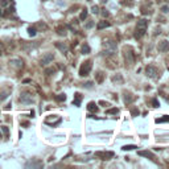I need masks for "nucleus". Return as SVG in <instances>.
I'll return each mask as SVG.
<instances>
[{"mask_svg": "<svg viewBox=\"0 0 169 169\" xmlns=\"http://www.w3.org/2000/svg\"><path fill=\"white\" fill-rule=\"evenodd\" d=\"M9 4V0H2V5L3 7H7Z\"/></svg>", "mask_w": 169, "mask_h": 169, "instance_id": "e433bc0d", "label": "nucleus"}, {"mask_svg": "<svg viewBox=\"0 0 169 169\" xmlns=\"http://www.w3.org/2000/svg\"><path fill=\"white\" fill-rule=\"evenodd\" d=\"M56 99L58 100V102H65V100H66V95L65 94H58L56 96Z\"/></svg>", "mask_w": 169, "mask_h": 169, "instance_id": "a878e982", "label": "nucleus"}, {"mask_svg": "<svg viewBox=\"0 0 169 169\" xmlns=\"http://www.w3.org/2000/svg\"><path fill=\"white\" fill-rule=\"evenodd\" d=\"M50 73H54V69H46L45 74H50Z\"/></svg>", "mask_w": 169, "mask_h": 169, "instance_id": "4c0bfd02", "label": "nucleus"}, {"mask_svg": "<svg viewBox=\"0 0 169 169\" xmlns=\"http://www.w3.org/2000/svg\"><path fill=\"white\" fill-rule=\"evenodd\" d=\"M57 34L66 36V27H58V28H57Z\"/></svg>", "mask_w": 169, "mask_h": 169, "instance_id": "6ab92c4d", "label": "nucleus"}, {"mask_svg": "<svg viewBox=\"0 0 169 169\" xmlns=\"http://www.w3.org/2000/svg\"><path fill=\"white\" fill-rule=\"evenodd\" d=\"M0 56H2V50H0Z\"/></svg>", "mask_w": 169, "mask_h": 169, "instance_id": "79ce46f5", "label": "nucleus"}, {"mask_svg": "<svg viewBox=\"0 0 169 169\" xmlns=\"http://www.w3.org/2000/svg\"><path fill=\"white\" fill-rule=\"evenodd\" d=\"M118 112H119V110H118V109H110V110H107V111H106V114H107V115H112V114L116 115Z\"/></svg>", "mask_w": 169, "mask_h": 169, "instance_id": "bb28decb", "label": "nucleus"}, {"mask_svg": "<svg viewBox=\"0 0 169 169\" xmlns=\"http://www.w3.org/2000/svg\"><path fill=\"white\" fill-rule=\"evenodd\" d=\"M161 11H163L164 13H167L168 11H169V7L168 5H163V7H161Z\"/></svg>", "mask_w": 169, "mask_h": 169, "instance_id": "72a5a7b5", "label": "nucleus"}, {"mask_svg": "<svg viewBox=\"0 0 169 169\" xmlns=\"http://www.w3.org/2000/svg\"><path fill=\"white\" fill-rule=\"evenodd\" d=\"M0 138H2V134H0Z\"/></svg>", "mask_w": 169, "mask_h": 169, "instance_id": "37998d69", "label": "nucleus"}, {"mask_svg": "<svg viewBox=\"0 0 169 169\" xmlns=\"http://www.w3.org/2000/svg\"><path fill=\"white\" fill-rule=\"evenodd\" d=\"M28 33H29L31 37H34L36 33H37V29H36L34 27H29V28H28Z\"/></svg>", "mask_w": 169, "mask_h": 169, "instance_id": "412c9836", "label": "nucleus"}, {"mask_svg": "<svg viewBox=\"0 0 169 169\" xmlns=\"http://www.w3.org/2000/svg\"><path fill=\"white\" fill-rule=\"evenodd\" d=\"M165 122H169V116L168 115H164L163 118H157L156 123H165Z\"/></svg>", "mask_w": 169, "mask_h": 169, "instance_id": "aec40b11", "label": "nucleus"}, {"mask_svg": "<svg viewBox=\"0 0 169 169\" xmlns=\"http://www.w3.org/2000/svg\"><path fill=\"white\" fill-rule=\"evenodd\" d=\"M147 28H148V21L145 19L138 20V24H136V28H135V38H141L145 34Z\"/></svg>", "mask_w": 169, "mask_h": 169, "instance_id": "f257e3e1", "label": "nucleus"}, {"mask_svg": "<svg viewBox=\"0 0 169 169\" xmlns=\"http://www.w3.org/2000/svg\"><path fill=\"white\" fill-rule=\"evenodd\" d=\"M94 24H95L94 21H91V20H90L89 23H87V24L85 25V28H86V29H90V28H93V27H94Z\"/></svg>", "mask_w": 169, "mask_h": 169, "instance_id": "c85d7f7f", "label": "nucleus"}, {"mask_svg": "<svg viewBox=\"0 0 169 169\" xmlns=\"http://www.w3.org/2000/svg\"><path fill=\"white\" fill-rule=\"evenodd\" d=\"M138 154L139 156H143V157H147V159H149L151 161L156 163V156H154V153H152L151 151H139Z\"/></svg>", "mask_w": 169, "mask_h": 169, "instance_id": "1a4fd4ad", "label": "nucleus"}, {"mask_svg": "<svg viewBox=\"0 0 169 169\" xmlns=\"http://www.w3.org/2000/svg\"><path fill=\"white\" fill-rule=\"evenodd\" d=\"M82 53H83V54H89L90 53V46L87 44H85L83 46H82Z\"/></svg>", "mask_w": 169, "mask_h": 169, "instance_id": "b1692460", "label": "nucleus"}, {"mask_svg": "<svg viewBox=\"0 0 169 169\" xmlns=\"http://www.w3.org/2000/svg\"><path fill=\"white\" fill-rule=\"evenodd\" d=\"M110 27V23L109 21H100V23L96 25V28L100 31V29H103V28H109Z\"/></svg>", "mask_w": 169, "mask_h": 169, "instance_id": "a211bd4d", "label": "nucleus"}, {"mask_svg": "<svg viewBox=\"0 0 169 169\" xmlns=\"http://www.w3.org/2000/svg\"><path fill=\"white\" fill-rule=\"evenodd\" d=\"M81 100H82V95L80 94V93H75L74 95V100H73V105L74 106H81Z\"/></svg>", "mask_w": 169, "mask_h": 169, "instance_id": "2eb2a0df", "label": "nucleus"}, {"mask_svg": "<svg viewBox=\"0 0 169 169\" xmlns=\"http://www.w3.org/2000/svg\"><path fill=\"white\" fill-rule=\"evenodd\" d=\"M87 9H83V11H82V12H81V15H80V20L81 21H83L85 19H86V17H87Z\"/></svg>", "mask_w": 169, "mask_h": 169, "instance_id": "4be33fe9", "label": "nucleus"}, {"mask_svg": "<svg viewBox=\"0 0 169 169\" xmlns=\"http://www.w3.org/2000/svg\"><path fill=\"white\" fill-rule=\"evenodd\" d=\"M87 110L89 111H93V112H98V106H96L95 102H90L87 105Z\"/></svg>", "mask_w": 169, "mask_h": 169, "instance_id": "f3484780", "label": "nucleus"}, {"mask_svg": "<svg viewBox=\"0 0 169 169\" xmlns=\"http://www.w3.org/2000/svg\"><path fill=\"white\" fill-rule=\"evenodd\" d=\"M135 148H138V147H136V145H124L122 149H123V151H132Z\"/></svg>", "mask_w": 169, "mask_h": 169, "instance_id": "cd10ccee", "label": "nucleus"}, {"mask_svg": "<svg viewBox=\"0 0 169 169\" xmlns=\"http://www.w3.org/2000/svg\"><path fill=\"white\" fill-rule=\"evenodd\" d=\"M100 2H102V3H106V2H107V0H100Z\"/></svg>", "mask_w": 169, "mask_h": 169, "instance_id": "ea45409f", "label": "nucleus"}, {"mask_svg": "<svg viewBox=\"0 0 169 169\" xmlns=\"http://www.w3.org/2000/svg\"><path fill=\"white\" fill-rule=\"evenodd\" d=\"M9 94H11V89L9 87L7 89V91L5 90H2V91H0V100H4L7 96H9Z\"/></svg>", "mask_w": 169, "mask_h": 169, "instance_id": "dca6fc26", "label": "nucleus"}, {"mask_svg": "<svg viewBox=\"0 0 169 169\" xmlns=\"http://www.w3.org/2000/svg\"><path fill=\"white\" fill-rule=\"evenodd\" d=\"M123 94H124V103H125V105H129V103H131L132 100L135 99V96L132 95L129 91H124Z\"/></svg>", "mask_w": 169, "mask_h": 169, "instance_id": "4468645a", "label": "nucleus"}, {"mask_svg": "<svg viewBox=\"0 0 169 169\" xmlns=\"http://www.w3.org/2000/svg\"><path fill=\"white\" fill-rule=\"evenodd\" d=\"M152 105H153V107H156V109H157V107L160 106V105H159V102H157V99H156V98H154V99H152Z\"/></svg>", "mask_w": 169, "mask_h": 169, "instance_id": "473e14b6", "label": "nucleus"}, {"mask_svg": "<svg viewBox=\"0 0 169 169\" xmlns=\"http://www.w3.org/2000/svg\"><path fill=\"white\" fill-rule=\"evenodd\" d=\"M157 49H159V52H169V41L167 40H163V41H160L159 42V45H157Z\"/></svg>", "mask_w": 169, "mask_h": 169, "instance_id": "9d476101", "label": "nucleus"}, {"mask_svg": "<svg viewBox=\"0 0 169 169\" xmlns=\"http://www.w3.org/2000/svg\"><path fill=\"white\" fill-rule=\"evenodd\" d=\"M11 65L13 67H16V69H21L24 66V62L20 58H16V60H11Z\"/></svg>", "mask_w": 169, "mask_h": 169, "instance_id": "ddd939ff", "label": "nucleus"}, {"mask_svg": "<svg viewBox=\"0 0 169 169\" xmlns=\"http://www.w3.org/2000/svg\"><path fill=\"white\" fill-rule=\"evenodd\" d=\"M25 167H27V168H42V167H44V164H42L41 161L32 160V161H29V163L25 164Z\"/></svg>", "mask_w": 169, "mask_h": 169, "instance_id": "9b49d317", "label": "nucleus"}, {"mask_svg": "<svg viewBox=\"0 0 169 169\" xmlns=\"http://www.w3.org/2000/svg\"><path fill=\"white\" fill-rule=\"evenodd\" d=\"M103 77H105V74H103L102 71H98V73H96V81H98L99 83L103 82Z\"/></svg>", "mask_w": 169, "mask_h": 169, "instance_id": "5701e85b", "label": "nucleus"}, {"mask_svg": "<svg viewBox=\"0 0 169 169\" xmlns=\"http://www.w3.org/2000/svg\"><path fill=\"white\" fill-rule=\"evenodd\" d=\"M83 86H85V87H87V89H91L93 87V82H86Z\"/></svg>", "mask_w": 169, "mask_h": 169, "instance_id": "f704fd0d", "label": "nucleus"}, {"mask_svg": "<svg viewBox=\"0 0 169 169\" xmlns=\"http://www.w3.org/2000/svg\"><path fill=\"white\" fill-rule=\"evenodd\" d=\"M91 67H93V61L91 60L85 61V62L81 65V67H80V75L81 77H86V75H89L90 71H91Z\"/></svg>", "mask_w": 169, "mask_h": 169, "instance_id": "20e7f679", "label": "nucleus"}, {"mask_svg": "<svg viewBox=\"0 0 169 169\" xmlns=\"http://www.w3.org/2000/svg\"><path fill=\"white\" fill-rule=\"evenodd\" d=\"M53 60H54L53 53H46V54L42 56V58L40 60V63H41V66H46V65H49Z\"/></svg>", "mask_w": 169, "mask_h": 169, "instance_id": "6e6552de", "label": "nucleus"}, {"mask_svg": "<svg viewBox=\"0 0 169 169\" xmlns=\"http://www.w3.org/2000/svg\"><path fill=\"white\" fill-rule=\"evenodd\" d=\"M131 114H132V116H138V115H139V110L138 109H132Z\"/></svg>", "mask_w": 169, "mask_h": 169, "instance_id": "7c9ffc66", "label": "nucleus"}, {"mask_svg": "<svg viewBox=\"0 0 169 169\" xmlns=\"http://www.w3.org/2000/svg\"><path fill=\"white\" fill-rule=\"evenodd\" d=\"M145 74L147 77L152 78V80H156V78H159V71H157V69L154 66H152V65H148V66L145 67Z\"/></svg>", "mask_w": 169, "mask_h": 169, "instance_id": "39448f33", "label": "nucleus"}, {"mask_svg": "<svg viewBox=\"0 0 169 169\" xmlns=\"http://www.w3.org/2000/svg\"><path fill=\"white\" fill-rule=\"evenodd\" d=\"M2 15H3V12H2V11H0V17H2Z\"/></svg>", "mask_w": 169, "mask_h": 169, "instance_id": "a19ab883", "label": "nucleus"}, {"mask_svg": "<svg viewBox=\"0 0 169 169\" xmlns=\"http://www.w3.org/2000/svg\"><path fill=\"white\" fill-rule=\"evenodd\" d=\"M102 16H103V17H107V16H109V12H107L106 9H103V12H102Z\"/></svg>", "mask_w": 169, "mask_h": 169, "instance_id": "58836bf2", "label": "nucleus"}, {"mask_svg": "<svg viewBox=\"0 0 169 169\" xmlns=\"http://www.w3.org/2000/svg\"><path fill=\"white\" fill-rule=\"evenodd\" d=\"M33 102H34V99L29 93H23L20 95V103H23V105H32Z\"/></svg>", "mask_w": 169, "mask_h": 169, "instance_id": "0eeeda50", "label": "nucleus"}, {"mask_svg": "<svg viewBox=\"0 0 169 169\" xmlns=\"http://www.w3.org/2000/svg\"><path fill=\"white\" fill-rule=\"evenodd\" d=\"M116 49H118V45L116 42L112 41V40H106L103 42V54L105 56H112L116 53Z\"/></svg>", "mask_w": 169, "mask_h": 169, "instance_id": "f03ea898", "label": "nucleus"}, {"mask_svg": "<svg viewBox=\"0 0 169 169\" xmlns=\"http://www.w3.org/2000/svg\"><path fill=\"white\" fill-rule=\"evenodd\" d=\"M42 2H45V0H42Z\"/></svg>", "mask_w": 169, "mask_h": 169, "instance_id": "c03bdc74", "label": "nucleus"}, {"mask_svg": "<svg viewBox=\"0 0 169 169\" xmlns=\"http://www.w3.org/2000/svg\"><path fill=\"white\" fill-rule=\"evenodd\" d=\"M13 12H15V5H11L9 7V8L8 9H5V12H4V15H11V13H13Z\"/></svg>", "mask_w": 169, "mask_h": 169, "instance_id": "393cba45", "label": "nucleus"}, {"mask_svg": "<svg viewBox=\"0 0 169 169\" xmlns=\"http://www.w3.org/2000/svg\"><path fill=\"white\" fill-rule=\"evenodd\" d=\"M123 54H124V60H125V63L127 65H132L135 62V53L132 48H129V46H125L123 49Z\"/></svg>", "mask_w": 169, "mask_h": 169, "instance_id": "7ed1b4c3", "label": "nucleus"}, {"mask_svg": "<svg viewBox=\"0 0 169 169\" xmlns=\"http://www.w3.org/2000/svg\"><path fill=\"white\" fill-rule=\"evenodd\" d=\"M2 131H3V132H4V134H5L7 136H8V135H9V131H8V128H7V127H5V125H2Z\"/></svg>", "mask_w": 169, "mask_h": 169, "instance_id": "2f4dec72", "label": "nucleus"}, {"mask_svg": "<svg viewBox=\"0 0 169 169\" xmlns=\"http://www.w3.org/2000/svg\"><path fill=\"white\" fill-rule=\"evenodd\" d=\"M99 105H102V106L107 107V106H110V103H109V102H105V100H100V102H99Z\"/></svg>", "mask_w": 169, "mask_h": 169, "instance_id": "c9c22d12", "label": "nucleus"}, {"mask_svg": "<svg viewBox=\"0 0 169 169\" xmlns=\"http://www.w3.org/2000/svg\"><path fill=\"white\" fill-rule=\"evenodd\" d=\"M54 45H56V48H57V49H60L61 52L63 53V54H66L67 50H69V46L65 44V42H56Z\"/></svg>", "mask_w": 169, "mask_h": 169, "instance_id": "f8f14e48", "label": "nucleus"}, {"mask_svg": "<svg viewBox=\"0 0 169 169\" xmlns=\"http://www.w3.org/2000/svg\"><path fill=\"white\" fill-rule=\"evenodd\" d=\"M95 156L99 157L100 160H111L114 157V152L111 151H99V152H95Z\"/></svg>", "mask_w": 169, "mask_h": 169, "instance_id": "423d86ee", "label": "nucleus"}, {"mask_svg": "<svg viewBox=\"0 0 169 169\" xmlns=\"http://www.w3.org/2000/svg\"><path fill=\"white\" fill-rule=\"evenodd\" d=\"M91 11H93V13H99V7L98 5H93V8H91Z\"/></svg>", "mask_w": 169, "mask_h": 169, "instance_id": "c756f323", "label": "nucleus"}]
</instances>
